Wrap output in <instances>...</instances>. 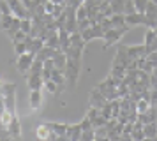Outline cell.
<instances>
[{
    "instance_id": "cell-1",
    "label": "cell",
    "mask_w": 157,
    "mask_h": 141,
    "mask_svg": "<svg viewBox=\"0 0 157 141\" xmlns=\"http://www.w3.org/2000/svg\"><path fill=\"white\" fill-rule=\"evenodd\" d=\"M0 97L4 101L6 109L16 115V85L14 83H0Z\"/></svg>"
},
{
    "instance_id": "cell-2",
    "label": "cell",
    "mask_w": 157,
    "mask_h": 141,
    "mask_svg": "<svg viewBox=\"0 0 157 141\" xmlns=\"http://www.w3.org/2000/svg\"><path fill=\"white\" fill-rule=\"evenodd\" d=\"M79 74H81V60L67 58L65 69H64L65 81L71 85V86H76V83H78V79H79Z\"/></svg>"
},
{
    "instance_id": "cell-3",
    "label": "cell",
    "mask_w": 157,
    "mask_h": 141,
    "mask_svg": "<svg viewBox=\"0 0 157 141\" xmlns=\"http://www.w3.org/2000/svg\"><path fill=\"white\" fill-rule=\"evenodd\" d=\"M129 30V25H122V27H117V28H111V30H106V34H104V49L109 48V46H113L117 42L120 41L122 37L125 35V32Z\"/></svg>"
},
{
    "instance_id": "cell-4",
    "label": "cell",
    "mask_w": 157,
    "mask_h": 141,
    "mask_svg": "<svg viewBox=\"0 0 157 141\" xmlns=\"http://www.w3.org/2000/svg\"><path fill=\"white\" fill-rule=\"evenodd\" d=\"M104 34H106V30L101 27V23H94L88 30L81 32V37H83L85 42H88V41H92V39H104Z\"/></svg>"
},
{
    "instance_id": "cell-5",
    "label": "cell",
    "mask_w": 157,
    "mask_h": 141,
    "mask_svg": "<svg viewBox=\"0 0 157 141\" xmlns=\"http://www.w3.org/2000/svg\"><path fill=\"white\" fill-rule=\"evenodd\" d=\"M7 2H9V7H11V11H13V14H14L16 18H20V20L30 18L29 9H27V6L23 4L21 0H7ZM30 20H32V18H30Z\"/></svg>"
},
{
    "instance_id": "cell-6",
    "label": "cell",
    "mask_w": 157,
    "mask_h": 141,
    "mask_svg": "<svg viewBox=\"0 0 157 141\" xmlns=\"http://www.w3.org/2000/svg\"><path fill=\"white\" fill-rule=\"evenodd\" d=\"M34 58H36V56L30 55V53H23V55H20L18 58H16V69L20 70L23 76H25V74L30 70V67H32Z\"/></svg>"
},
{
    "instance_id": "cell-7",
    "label": "cell",
    "mask_w": 157,
    "mask_h": 141,
    "mask_svg": "<svg viewBox=\"0 0 157 141\" xmlns=\"http://www.w3.org/2000/svg\"><path fill=\"white\" fill-rule=\"evenodd\" d=\"M36 138L37 141H53L55 139V132L50 129V125L46 124V122H43V124H39V125L36 127Z\"/></svg>"
},
{
    "instance_id": "cell-8",
    "label": "cell",
    "mask_w": 157,
    "mask_h": 141,
    "mask_svg": "<svg viewBox=\"0 0 157 141\" xmlns=\"http://www.w3.org/2000/svg\"><path fill=\"white\" fill-rule=\"evenodd\" d=\"M108 99L101 93L97 88H94L92 92H90V95H88V104H90V108H97V109H102L104 106H106Z\"/></svg>"
},
{
    "instance_id": "cell-9",
    "label": "cell",
    "mask_w": 157,
    "mask_h": 141,
    "mask_svg": "<svg viewBox=\"0 0 157 141\" xmlns=\"http://www.w3.org/2000/svg\"><path fill=\"white\" fill-rule=\"evenodd\" d=\"M25 41H27V53H30V55H34V56H36L44 46V41L41 37H30V35H27Z\"/></svg>"
},
{
    "instance_id": "cell-10",
    "label": "cell",
    "mask_w": 157,
    "mask_h": 141,
    "mask_svg": "<svg viewBox=\"0 0 157 141\" xmlns=\"http://www.w3.org/2000/svg\"><path fill=\"white\" fill-rule=\"evenodd\" d=\"M25 78H27V85H29L30 90H43L44 79L41 74H37V72H27Z\"/></svg>"
},
{
    "instance_id": "cell-11",
    "label": "cell",
    "mask_w": 157,
    "mask_h": 141,
    "mask_svg": "<svg viewBox=\"0 0 157 141\" xmlns=\"http://www.w3.org/2000/svg\"><path fill=\"white\" fill-rule=\"evenodd\" d=\"M145 48H147V55H148L150 51H155L157 49V32L154 28H148L147 30V34H145Z\"/></svg>"
},
{
    "instance_id": "cell-12",
    "label": "cell",
    "mask_w": 157,
    "mask_h": 141,
    "mask_svg": "<svg viewBox=\"0 0 157 141\" xmlns=\"http://www.w3.org/2000/svg\"><path fill=\"white\" fill-rule=\"evenodd\" d=\"M125 49H127V55L131 58H145L147 56V48H145V44H132V46H127L125 44Z\"/></svg>"
},
{
    "instance_id": "cell-13",
    "label": "cell",
    "mask_w": 157,
    "mask_h": 141,
    "mask_svg": "<svg viewBox=\"0 0 157 141\" xmlns=\"http://www.w3.org/2000/svg\"><path fill=\"white\" fill-rule=\"evenodd\" d=\"M20 30H21V20H20V18H16V16L11 20V23H9L7 27L4 28V32L9 35V39H13Z\"/></svg>"
},
{
    "instance_id": "cell-14",
    "label": "cell",
    "mask_w": 157,
    "mask_h": 141,
    "mask_svg": "<svg viewBox=\"0 0 157 141\" xmlns=\"http://www.w3.org/2000/svg\"><path fill=\"white\" fill-rule=\"evenodd\" d=\"M7 131H9V134H11L13 138H16V139H21V124H20V118H18L16 115L13 116V120H11Z\"/></svg>"
},
{
    "instance_id": "cell-15",
    "label": "cell",
    "mask_w": 157,
    "mask_h": 141,
    "mask_svg": "<svg viewBox=\"0 0 157 141\" xmlns=\"http://www.w3.org/2000/svg\"><path fill=\"white\" fill-rule=\"evenodd\" d=\"M125 23H127L129 27L131 25H147V16L141 13H132V14H127L125 16Z\"/></svg>"
},
{
    "instance_id": "cell-16",
    "label": "cell",
    "mask_w": 157,
    "mask_h": 141,
    "mask_svg": "<svg viewBox=\"0 0 157 141\" xmlns=\"http://www.w3.org/2000/svg\"><path fill=\"white\" fill-rule=\"evenodd\" d=\"M43 106V92L41 90H30V108L37 111Z\"/></svg>"
},
{
    "instance_id": "cell-17",
    "label": "cell",
    "mask_w": 157,
    "mask_h": 141,
    "mask_svg": "<svg viewBox=\"0 0 157 141\" xmlns=\"http://www.w3.org/2000/svg\"><path fill=\"white\" fill-rule=\"evenodd\" d=\"M58 41H60V51H67L71 48V34L67 30H58Z\"/></svg>"
},
{
    "instance_id": "cell-18",
    "label": "cell",
    "mask_w": 157,
    "mask_h": 141,
    "mask_svg": "<svg viewBox=\"0 0 157 141\" xmlns=\"http://www.w3.org/2000/svg\"><path fill=\"white\" fill-rule=\"evenodd\" d=\"M44 46H50L53 49H60V41H58V30H50L48 37L44 39Z\"/></svg>"
},
{
    "instance_id": "cell-19",
    "label": "cell",
    "mask_w": 157,
    "mask_h": 141,
    "mask_svg": "<svg viewBox=\"0 0 157 141\" xmlns=\"http://www.w3.org/2000/svg\"><path fill=\"white\" fill-rule=\"evenodd\" d=\"M81 127H79V124H72V125H69V129H67V139L69 141H79L81 139Z\"/></svg>"
},
{
    "instance_id": "cell-20",
    "label": "cell",
    "mask_w": 157,
    "mask_h": 141,
    "mask_svg": "<svg viewBox=\"0 0 157 141\" xmlns=\"http://www.w3.org/2000/svg\"><path fill=\"white\" fill-rule=\"evenodd\" d=\"M65 62H67L65 53L64 51H60V49H57V53H55V56H53V65H55V69L64 70L65 69Z\"/></svg>"
},
{
    "instance_id": "cell-21",
    "label": "cell",
    "mask_w": 157,
    "mask_h": 141,
    "mask_svg": "<svg viewBox=\"0 0 157 141\" xmlns=\"http://www.w3.org/2000/svg\"><path fill=\"white\" fill-rule=\"evenodd\" d=\"M46 124L50 125V129L57 134V136H65V134H67L69 124H60V122H46Z\"/></svg>"
},
{
    "instance_id": "cell-22",
    "label": "cell",
    "mask_w": 157,
    "mask_h": 141,
    "mask_svg": "<svg viewBox=\"0 0 157 141\" xmlns=\"http://www.w3.org/2000/svg\"><path fill=\"white\" fill-rule=\"evenodd\" d=\"M55 53H57V49L50 48V46H43V49L39 51L36 55L37 60H41V62H44V60H50V58H53L55 56Z\"/></svg>"
},
{
    "instance_id": "cell-23",
    "label": "cell",
    "mask_w": 157,
    "mask_h": 141,
    "mask_svg": "<svg viewBox=\"0 0 157 141\" xmlns=\"http://www.w3.org/2000/svg\"><path fill=\"white\" fill-rule=\"evenodd\" d=\"M143 134H145V138H155L157 136V122H150V124H145L143 125Z\"/></svg>"
},
{
    "instance_id": "cell-24",
    "label": "cell",
    "mask_w": 157,
    "mask_h": 141,
    "mask_svg": "<svg viewBox=\"0 0 157 141\" xmlns=\"http://www.w3.org/2000/svg\"><path fill=\"white\" fill-rule=\"evenodd\" d=\"M109 76H111L117 83L120 85L122 79L125 78V69H124V67H111V70H109Z\"/></svg>"
},
{
    "instance_id": "cell-25",
    "label": "cell",
    "mask_w": 157,
    "mask_h": 141,
    "mask_svg": "<svg viewBox=\"0 0 157 141\" xmlns=\"http://www.w3.org/2000/svg\"><path fill=\"white\" fill-rule=\"evenodd\" d=\"M43 88L48 92V93H51V95H58V93H60V88H58V85L55 83L53 79H46L44 85H43Z\"/></svg>"
},
{
    "instance_id": "cell-26",
    "label": "cell",
    "mask_w": 157,
    "mask_h": 141,
    "mask_svg": "<svg viewBox=\"0 0 157 141\" xmlns=\"http://www.w3.org/2000/svg\"><path fill=\"white\" fill-rule=\"evenodd\" d=\"M85 44H86V42L83 41V37H81V32H74V34H71V46L83 49V48H85Z\"/></svg>"
},
{
    "instance_id": "cell-27",
    "label": "cell",
    "mask_w": 157,
    "mask_h": 141,
    "mask_svg": "<svg viewBox=\"0 0 157 141\" xmlns=\"http://www.w3.org/2000/svg\"><path fill=\"white\" fill-rule=\"evenodd\" d=\"M109 21H111V28L127 25L125 23V14H113V16H109Z\"/></svg>"
},
{
    "instance_id": "cell-28",
    "label": "cell",
    "mask_w": 157,
    "mask_h": 141,
    "mask_svg": "<svg viewBox=\"0 0 157 141\" xmlns=\"http://www.w3.org/2000/svg\"><path fill=\"white\" fill-rule=\"evenodd\" d=\"M124 2L125 0H111V11L113 14H124Z\"/></svg>"
},
{
    "instance_id": "cell-29",
    "label": "cell",
    "mask_w": 157,
    "mask_h": 141,
    "mask_svg": "<svg viewBox=\"0 0 157 141\" xmlns=\"http://www.w3.org/2000/svg\"><path fill=\"white\" fill-rule=\"evenodd\" d=\"M148 108H150V102L147 101V99H140V101L136 102V111L140 113V115H141V113H147Z\"/></svg>"
},
{
    "instance_id": "cell-30",
    "label": "cell",
    "mask_w": 157,
    "mask_h": 141,
    "mask_svg": "<svg viewBox=\"0 0 157 141\" xmlns=\"http://www.w3.org/2000/svg\"><path fill=\"white\" fill-rule=\"evenodd\" d=\"M11 14H13V11L9 7V2L7 0H0V16H11Z\"/></svg>"
},
{
    "instance_id": "cell-31",
    "label": "cell",
    "mask_w": 157,
    "mask_h": 141,
    "mask_svg": "<svg viewBox=\"0 0 157 141\" xmlns=\"http://www.w3.org/2000/svg\"><path fill=\"white\" fill-rule=\"evenodd\" d=\"M131 138H132V141H143V139H145V134H143V129L132 127V132H131Z\"/></svg>"
},
{
    "instance_id": "cell-32",
    "label": "cell",
    "mask_w": 157,
    "mask_h": 141,
    "mask_svg": "<svg viewBox=\"0 0 157 141\" xmlns=\"http://www.w3.org/2000/svg\"><path fill=\"white\" fill-rule=\"evenodd\" d=\"M136 13V7H134V0H125L124 2V14H132Z\"/></svg>"
},
{
    "instance_id": "cell-33",
    "label": "cell",
    "mask_w": 157,
    "mask_h": 141,
    "mask_svg": "<svg viewBox=\"0 0 157 141\" xmlns=\"http://www.w3.org/2000/svg\"><path fill=\"white\" fill-rule=\"evenodd\" d=\"M14 53H16V56H20V55H23V53H27V41L16 42V44H14Z\"/></svg>"
},
{
    "instance_id": "cell-34",
    "label": "cell",
    "mask_w": 157,
    "mask_h": 141,
    "mask_svg": "<svg viewBox=\"0 0 157 141\" xmlns=\"http://www.w3.org/2000/svg\"><path fill=\"white\" fill-rule=\"evenodd\" d=\"M90 27H92V21L88 20V18H85V20H78V32H85V30H88Z\"/></svg>"
},
{
    "instance_id": "cell-35",
    "label": "cell",
    "mask_w": 157,
    "mask_h": 141,
    "mask_svg": "<svg viewBox=\"0 0 157 141\" xmlns=\"http://www.w3.org/2000/svg\"><path fill=\"white\" fill-rule=\"evenodd\" d=\"M147 4H148V0H134L136 13H141V14H145V9H147Z\"/></svg>"
},
{
    "instance_id": "cell-36",
    "label": "cell",
    "mask_w": 157,
    "mask_h": 141,
    "mask_svg": "<svg viewBox=\"0 0 157 141\" xmlns=\"http://www.w3.org/2000/svg\"><path fill=\"white\" fill-rule=\"evenodd\" d=\"M101 115H102L106 120H111V118H113V116H111V101H108L106 106L101 109Z\"/></svg>"
},
{
    "instance_id": "cell-37",
    "label": "cell",
    "mask_w": 157,
    "mask_h": 141,
    "mask_svg": "<svg viewBox=\"0 0 157 141\" xmlns=\"http://www.w3.org/2000/svg\"><path fill=\"white\" fill-rule=\"evenodd\" d=\"M30 30H32V20H30V18H25V20H21V32L29 35Z\"/></svg>"
},
{
    "instance_id": "cell-38",
    "label": "cell",
    "mask_w": 157,
    "mask_h": 141,
    "mask_svg": "<svg viewBox=\"0 0 157 141\" xmlns=\"http://www.w3.org/2000/svg\"><path fill=\"white\" fill-rule=\"evenodd\" d=\"M81 141H95V132H94V129L83 131V132H81Z\"/></svg>"
},
{
    "instance_id": "cell-39",
    "label": "cell",
    "mask_w": 157,
    "mask_h": 141,
    "mask_svg": "<svg viewBox=\"0 0 157 141\" xmlns=\"http://www.w3.org/2000/svg\"><path fill=\"white\" fill-rule=\"evenodd\" d=\"M76 18H78V20H85V18H88V11H86L85 4H81V6L76 9Z\"/></svg>"
},
{
    "instance_id": "cell-40",
    "label": "cell",
    "mask_w": 157,
    "mask_h": 141,
    "mask_svg": "<svg viewBox=\"0 0 157 141\" xmlns=\"http://www.w3.org/2000/svg\"><path fill=\"white\" fill-rule=\"evenodd\" d=\"M94 132H95V139H102V138H108V129H106V125L94 129Z\"/></svg>"
},
{
    "instance_id": "cell-41",
    "label": "cell",
    "mask_w": 157,
    "mask_h": 141,
    "mask_svg": "<svg viewBox=\"0 0 157 141\" xmlns=\"http://www.w3.org/2000/svg\"><path fill=\"white\" fill-rule=\"evenodd\" d=\"M29 72H37V74H41V72H43V62L37 60V58H34V63H32V67H30Z\"/></svg>"
},
{
    "instance_id": "cell-42",
    "label": "cell",
    "mask_w": 157,
    "mask_h": 141,
    "mask_svg": "<svg viewBox=\"0 0 157 141\" xmlns=\"http://www.w3.org/2000/svg\"><path fill=\"white\" fill-rule=\"evenodd\" d=\"M106 124H108V120L104 118L102 115H99L95 120H92V127H94V129H97V127H104Z\"/></svg>"
},
{
    "instance_id": "cell-43",
    "label": "cell",
    "mask_w": 157,
    "mask_h": 141,
    "mask_svg": "<svg viewBox=\"0 0 157 141\" xmlns=\"http://www.w3.org/2000/svg\"><path fill=\"white\" fill-rule=\"evenodd\" d=\"M99 115H101V109H97V108H88V111H86L85 116H88V118H90V122H92V120H95Z\"/></svg>"
},
{
    "instance_id": "cell-44",
    "label": "cell",
    "mask_w": 157,
    "mask_h": 141,
    "mask_svg": "<svg viewBox=\"0 0 157 141\" xmlns=\"http://www.w3.org/2000/svg\"><path fill=\"white\" fill-rule=\"evenodd\" d=\"M79 127H81V131H88V129H94V127H92V122H90V118H88V116H85V118L79 122Z\"/></svg>"
},
{
    "instance_id": "cell-45",
    "label": "cell",
    "mask_w": 157,
    "mask_h": 141,
    "mask_svg": "<svg viewBox=\"0 0 157 141\" xmlns=\"http://www.w3.org/2000/svg\"><path fill=\"white\" fill-rule=\"evenodd\" d=\"M13 18H14L13 14H11V16H0V27H2V30H4V28L11 23V20H13Z\"/></svg>"
},
{
    "instance_id": "cell-46",
    "label": "cell",
    "mask_w": 157,
    "mask_h": 141,
    "mask_svg": "<svg viewBox=\"0 0 157 141\" xmlns=\"http://www.w3.org/2000/svg\"><path fill=\"white\" fill-rule=\"evenodd\" d=\"M25 39H27V34H23L21 30H20V32H18L11 41H13V44H16V42H21V41H25Z\"/></svg>"
},
{
    "instance_id": "cell-47",
    "label": "cell",
    "mask_w": 157,
    "mask_h": 141,
    "mask_svg": "<svg viewBox=\"0 0 157 141\" xmlns=\"http://www.w3.org/2000/svg\"><path fill=\"white\" fill-rule=\"evenodd\" d=\"M147 60H150L154 65H157V49L155 51H150L148 55H147Z\"/></svg>"
},
{
    "instance_id": "cell-48",
    "label": "cell",
    "mask_w": 157,
    "mask_h": 141,
    "mask_svg": "<svg viewBox=\"0 0 157 141\" xmlns=\"http://www.w3.org/2000/svg\"><path fill=\"white\" fill-rule=\"evenodd\" d=\"M53 141H69V139H67V136H57L55 134V139Z\"/></svg>"
},
{
    "instance_id": "cell-49",
    "label": "cell",
    "mask_w": 157,
    "mask_h": 141,
    "mask_svg": "<svg viewBox=\"0 0 157 141\" xmlns=\"http://www.w3.org/2000/svg\"><path fill=\"white\" fill-rule=\"evenodd\" d=\"M150 141H157V136H155V138H152V139H150Z\"/></svg>"
},
{
    "instance_id": "cell-50",
    "label": "cell",
    "mask_w": 157,
    "mask_h": 141,
    "mask_svg": "<svg viewBox=\"0 0 157 141\" xmlns=\"http://www.w3.org/2000/svg\"><path fill=\"white\" fill-rule=\"evenodd\" d=\"M150 2H154V4H157V0H150Z\"/></svg>"
},
{
    "instance_id": "cell-51",
    "label": "cell",
    "mask_w": 157,
    "mask_h": 141,
    "mask_svg": "<svg viewBox=\"0 0 157 141\" xmlns=\"http://www.w3.org/2000/svg\"><path fill=\"white\" fill-rule=\"evenodd\" d=\"M154 30H155V32H157V27H155V28H154Z\"/></svg>"
}]
</instances>
